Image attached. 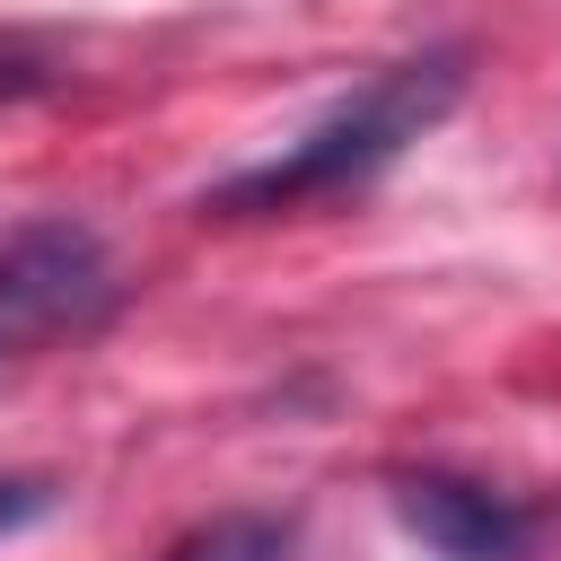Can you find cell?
<instances>
[{
	"label": "cell",
	"mask_w": 561,
	"mask_h": 561,
	"mask_svg": "<svg viewBox=\"0 0 561 561\" xmlns=\"http://www.w3.org/2000/svg\"><path fill=\"white\" fill-rule=\"evenodd\" d=\"M114 289L123 280H114V254H105L96 228H79V219H26V228H9L0 237V359L105 324Z\"/></svg>",
	"instance_id": "2"
},
{
	"label": "cell",
	"mask_w": 561,
	"mask_h": 561,
	"mask_svg": "<svg viewBox=\"0 0 561 561\" xmlns=\"http://www.w3.org/2000/svg\"><path fill=\"white\" fill-rule=\"evenodd\" d=\"M44 500H53L44 482H26V473H0V535H9V526H26Z\"/></svg>",
	"instance_id": "5"
},
{
	"label": "cell",
	"mask_w": 561,
	"mask_h": 561,
	"mask_svg": "<svg viewBox=\"0 0 561 561\" xmlns=\"http://www.w3.org/2000/svg\"><path fill=\"white\" fill-rule=\"evenodd\" d=\"M465 96V53L438 44V53H412L394 70H377L359 96H342L333 114H316L289 149H272L263 167H237L228 184L202 193V210L219 219H263V210H298L316 193H351L368 175H386L438 114H456Z\"/></svg>",
	"instance_id": "1"
},
{
	"label": "cell",
	"mask_w": 561,
	"mask_h": 561,
	"mask_svg": "<svg viewBox=\"0 0 561 561\" xmlns=\"http://www.w3.org/2000/svg\"><path fill=\"white\" fill-rule=\"evenodd\" d=\"M158 561H289V526L280 517H254V508H228V517L175 535Z\"/></svg>",
	"instance_id": "4"
},
{
	"label": "cell",
	"mask_w": 561,
	"mask_h": 561,
	"mask_svg": "<svg viewBox=\"0 0 561 561\" xmlns=\"http://www.w3.org/2000/svg\"><path fill=\"white\" fill-rule=\"evenodd\" d=\"M394 517L438 561H517L526 552V508L500 500L491 482H465V473H403L394 482Z\"/></svg>",
	"instance_id": "3"
}]
</instances>
